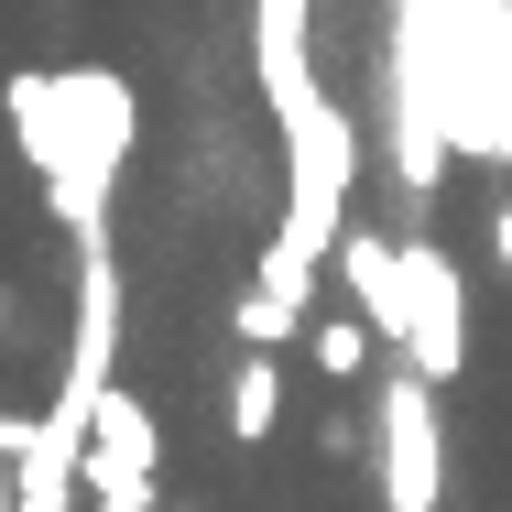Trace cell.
Listing matches in <instances>:
<instances>
[{
    "mask_svg": "<svg viewBox=\"0 0 512 512\" xmlns=\"http://www.w3.org/2000/svg\"><path fill=\"white\" fill-rule=\"evenodd\" d=\"M11 131L22 164L44 175V207L77 251H109V186L131 164V77L109 66H22L11 88Z\"/></svg>",
    "mask_w": 512,
    "mask_h": 512,
    "instance_id": "1",
    "label": "cell"
},
{
    "mask_svg": "<svg viewBox=\"0 0 512 512\" xmlns=\"http://www.w3.org/2000/svg\"><path fill=\"white\" fill-rule=\"evenodd\" d=\"M284 120V240L327 262L338 240H349V186H360V131H349V109L327 99V88H295V99L273 109Z\"/></svg>",
    "mask_w": 512,
    "mask_h": 512,
    "instance_id": "2",
    "label": "cell"
},
{
    "mask_svg": "<svg viewBox=\"0 0 512 512\" xmlns=\"http://www.w3.org/2000/svg\"><path fill=\"white\" fill-rule=\"evenodd\" d=\"M371 458H382V512H436L447 502V436H436V382L393 360L371 382Z\"/></svg>",
    "mask_w": 512,
    "mask_h": 512,
    "instance_id": "3",
    "label": "cell"
},
{
    "mask_svg": "<svg viewBox=\"0 0 512 512\" xmlns=\"http://www.w3.org/2000/svg\"><path fill=\"white\" fill-rule=\"evenodd\" d=\"M88 512H164V425H153V404L142 393H120L109 382L99 425H88Z\"/></svg>",
    "mask_w": 512,
    "mask_h": 512,
    "instance_id": "4",
    "label": "cell"
},
{
    "mask_svg": "<svg viewBox=\"0 0 512 512\" xmlns=\"http://www.w3.org/2000/svg\"><path fill=\"white\" fill-rule=\"evenodd\" d=\"M404 360L425 382H458L469 371V295H458V262L447 240H404Z\"/></svg>",
    "mask_w": 512,
    "mask_h": 512,
    "instance_id": "5",
    "label": "cell"
},
{
    "mask_svg": "<svg viewBox=\"0 0 512 512\" xmlns=\"http://www.w3.org/2000/svg\"><path fill=\"white\" fill-rule=\"evenodd\" d=\"M338 273H349V295H360V327L404 360V240L349 229V240H338Z\"/></svg>",
    "mask_w": 512,
    "mask_h": 512,
    "instance_id": "6",
    "label": "cell"
},
{
    "mask_svg": "<svg viewBox=\"0 0 512 512\" xmlns=\"http://www.w3.org/2000/svg\"><path fill=\"white\" fill-rule=\"evenodd\" d=\"M306 22H316V0H251V66H262V99H273V109L295 99V88H316Z\"/></svg>",
    "mask_w": 512,
    "mask_h": 512,
    "instance_id": "7",
    "label": "cell"
},
{
    "mask_svg": "<svg viewBox=\"0 0 512 512\" xmlns=\"http://www.w3.org/2000/svg\"><path fill=\"white\" fill-rule=\"evenodd\" d=\"M229 436H240V447H262V436H273V425H284V371H273V360H262V349H240V382H229Z\"/></svg>",
    "mask_w": 512,
    "mask_h": 512,
    "instance_id": "8",
    "label": "cell"
},
{
    "mask_svg": "<svg viewBox=\"0 0 512 512\" xmlns=\"http://www.w3.org/2000/svg\"><path fill=\"white\" fill-rule=\"evenodd\" d=\"M393 175H404V197H414V207L447 186V131H436L425 109H404V99H393Z\"/></svg>",
    "mask_w": 512,
    "mask_h": 512,
    "instance_id": "9",
    "label": "cell"
},
{
    "mask_svg": "<svg viewBox=\"0 0 512 512\" xmlns=\"http://www.w3.org/2000/svg\"><path fill=\"white\" fill-rule=\"evenodd\" d=\"M371 349H382V338H371L360 316H316V338H306V360L327 371V382H360V371H371Z\"/></svg>",
    "mask_w": 512,
    "mask_h": 512,
    "instance_id": "10",
    "label": "cell"
},
{
    "mask_svg": "<svg viewBox=\"0 0 512 512\" xmlns=\"http://www.w3.org/2000/svg\"><path fill=\"white\" fill-rule=\"evenodd\" d=\"M251 295H273V306H295V316L316 306V262L295 251V240H284V229L262 240V273H251Z\"/></svg>",
    "mask_w": 512,
    "mask_h": 512,
    "instance_id": "11",
    "label": "cell"
},
{
    "mask_svg": "<svg viewBox=\"0 0 512 512\" xmlns=\"http://www.w3.org/2000/svg\"><path fill=\"white\" fill-rule=\"evenodd\" d=\"M229 327H240V349H262V360H273V349H284L306 316H295V306H273V295H240V306H229Z\"/></svg>",
    "mask_w": 512,
    "mask_h": 512,
    "instance_id": "12",
    "label": "cell"
},
{
    "mask_svg": "<svg viewBox=\"0 0 512 512\" xmlns=\"http://www.w3.org/2000/svg\"><path fill=\"white\" fill-rule=\"evenodd\" d=\"M491 251H502V284H512V197L491 207Z\"/></svg>",
    "mask_w": 512,
    "mask_h": 512,
    "instance_id": "13",
    "label": "cell"
},
{
    "mask_svg": "<svg viewBox=\"0 0 512 512\" xmlns=\"http://www.w3.org/2000/svg\"><path fill=\"white\" fill-rule=\"evenodd\" d=\"M0 338H11V295H0Z\"/></svg>",
    "mask_w": 512,
    "mask_h": 512,
    "instance_id": "14",
    "label": "cell"
},
{
    "mask_svg": "<svg viewBox=\"0 0 512 512\" xmlns=\"http://www.w3.org/2000/svg\"><path fill=\"white\" fill-rule=\"evenodd\" d=\"M164 512H197V502H164Z\"/></svg>",
    "mask_w": 512,
    "mask_h": 512,
    "instance_id": "15",
    "label": "cell"
}]
</instances>
